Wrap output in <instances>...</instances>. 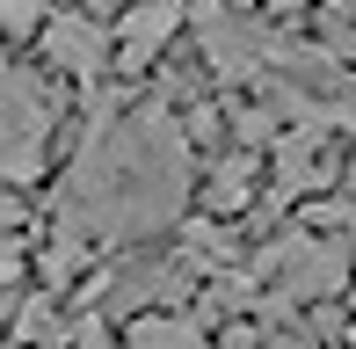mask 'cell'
Wrapping results in <instances>:
<instances>
[{"instance_id":"1","label":"cell","mask_w":356,"mask_h":349,"mask_svg":"<svg viewBox=\"0 0 356 349\" xmlns=\"http://www.w3.org/2000/svg\"><path fill=\"white\" fill-rule=\"evenodd\" d=\"M175 22H182V0H138L117 22V66H145V58L175 37Z\"/></svg>"},{"instance_id":"2","label":"cell","mask_w":356,"mask_h":349,"mask_svg":"<svg viewBox=\"0 0 356 349\" xmlns=\"http://www.w3.org/2000/svg\"><path fill=\"white\" fill-rule=\"evenodd\" d=\"M197 29H204V58L218 73H254V58H262V29L254 22H233L225 8H204Z\"/></svg>"},{"instance_id":"3","label":"cell","mask_w":356,"mask_h":349,"mask_svg":"<svg viewBox=\"0 0 356 349\" xmlns=\"http://www.w3.org/2000/svg\"><path fill=\"white\" fill-rule=\"evenodd\" d=\"M44 51H51L66 73H95L109 58V37H102V22H88V15H58V22H44Z\"/></svg>"},{"instance_id":"4","label":"cell","mask_w":356,"mask_h":349,"mask_svg":"<svg viewBox=\"0 0 356 349\" xmlns=\"http://www.w3.org/2000/svg\"><path fill=\"white\" fill-rule=\"evenodd\" d=\"M277 262H284V291H305V298L334 291V284L349 277V255H342V247H313V241H291Z\"/></svg>"},{"instance_id":"5","label":"cell","mask_w":356,"mask_h":349,"mask_svg":"<svg viewBox=\"0 0 356 349\" xmlns=\"http://www.w3.org/2000/svg\"><path fill=\"white\" fill-rule=\"evenodd\" d=\"M131 349H204V335L189 320H138L131 327Z\"/></svg>"},{"instance_id":"6","label":"cell","mask_w":356,"mask_h":349,"mask_svg":"<svg viewBox=\"0 0 356 349\" xmlns=\"http://www.w3.org/2000/svg\"><path fill=\"white\" fill-rule=\"evenodd\" d=\"M248 174H254V161H225L218 182H211V197L218 204H240V197H248Z\"/></svg>"},{"instance_id":"7","label":"cell","mask_w":356,"mask_h":349,"mask_svg":"<svg viewBox=\"0 0 356 349\" xmlns=\"http://www.w3.org/2000/svg\"><path fill=\"white\" fill-rule=\"evenodd\" d=\"M44 0H0V29H37Z\"/></svg>"},{"instance_id":"8","label":"cell","mask_w":356,"mask_h":349,"mask_svg":"<svg viewBox=\"0 0 356 349\" xmlns=\"http://www.w3.org/2000/svg\"><path fill=\"white\" fill-rule=\"evenodd\" d=\"M0 226H22V204H15V189H0Z\"/></svg>"},{"instance_id":"9","label":"cell","mask_w":356,"mask_h":349,"mask_svg":"<svg viewBox=\"0 0 356 349\" xmlns=\"http://www.w3.org/2000/svg\"><path fill=\"white\" fill-rule=\"evenodd\" d=\"M88 349H117V342H109V335H102V327H88Z\"/></svg>"},{"instance_id":"10","label":"cell","mask_w":356,"mask_h":349,"mask_svg":"<svg viewBox=\"0 0 356 349\" xmlns=\"http://www.w3.org/2000/svg\"><path fill=\"white\" fill-rule=\"evenodd\" d=\"M342 8H356V0H342Z\"/></svg>"}]
</instances>
